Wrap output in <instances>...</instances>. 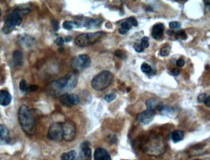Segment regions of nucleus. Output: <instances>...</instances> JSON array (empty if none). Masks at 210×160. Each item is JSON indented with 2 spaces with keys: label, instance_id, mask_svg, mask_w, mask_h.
<instances>
[{
  "label": "nucleus",
  "instance_id": "nucleus-15",
  "mask_svg": "<svg viewBox=\"0 0 210 160\" xmlns=\"http://www.w3.org/2000/svg\"><path fill=\"white\" fill-rule=\"evenodd\" d=\"M12 100L11 95L5 90L0 91V105L7 106L10 104Z\"/></svg>",
  "mask_w": 210,
  "mask_h": 160
},
{
  "label": "nucleus",
  "instance_id": "nucleus-10",
  "mask_svg": "<svg viewBox=\"0 0 210 160\" xmlns=\"http://www.w3.org/2000/svg\"><path fill=\"white\" fill-rule=\"evenodd\" d=\"M89 143L87 141L82 143L81 145L80 156L81 160H91V150L89 146Z\"/></svg>",
  "mask_w": 210,
  "mask_h": 160
},
{
  "label": "nucleus",
  "instance_id": "nucleus-30",
  "mask_svg": "<svg viewBox=\"0 0 210 160\" xmlns=\"http://www.w3.org/2000/svg\"><path fill=\"white\" fill-rule=\"evenodd\" d=\"M126 21L131 25V26H134V27H137L138 25V22L136 20V19H135V18L134 17H131L129 18L128 19H127Z\"/></svg>",
  "mask_w": 210,
  "mask_h": 160
},
{
  "label": "nucleus",
  "instance_id": "nucleus-40",
  "mask_svg": "<svg viewBox=\"0 0 210 160\" xmlns=\"http://www.w3.org/2000/svg\"><path fill=\"white\" fill-rule=\"evenodd\" d=\"M204 103L208 107H210V96H208L206 98V99L204 101Z\"/></svg>",
  "mask_w": 210,
  "mask_h": 160
},
{
  "label": "nucleus",
  "instance_id": "nucleus-3",
  "mask_svg": "<svg viewBox=\"0 0 210 160\" xmlns=\"http://www.w3.org/2000/svg\"><path fill=\"white\" fill-rule=\"evenodd\" d=\"M113 80V74L107 70H104L96 75L91 81L92 88L97 91L104 90L112 83Z\"/></svg>",
  "mask_w": 210,
  "mask_h": 160
},
{
  "label": "nucleus",
  "instance_id": "nucleus-36",
  "mask_svg": "<svg viewBox=\"0 0 210 160\" xmlns=\"http://www.w3.org/2000/svg\"><path fill=\"white\" fill-rule=\"evenodd\" d=\"M52 24H53V29L55 31H57L59 29V22L57 21H52Z\"/></svg>",
  "mask_w": 210,
  "mask_h": 160
},
{
  "label": "nucleus",
  "instance_id": "nucleus-14",
  "mask_svg": "<svg viewBox=\"0 0 210 160\" xmlns=\"http://www.w3.org/2000/svg\"><path fill=\"white\" fill-rule=\"evenodd\" d=\"M18 40L20 45L25 47L31 46L35 41V38L27 34H23L22 35H20V38L18 39Z\"/></svg>",
  "mask_w": 210,
  "mask_h": 160
},
{
  "label": "nucleus",
  "instance_id": "nucleus-19",
  "mask_svg": "<svg viewBox=\"0 0 210 160\" xmlns=\"http://www.w3.org/2000/svg\"><path fill=\"white\" fill-rule=\"evenodd\" d=\"M67 100L69 104L71 105H76L80 103V98L79 97L75 94H68Z\"/></svg>",
  "mask_w": 210,
  "mask_h": 160
},
{
  "label": "nucleus",
  "instance_id": "nucleus-35",
  "mask_svg": "<svg viewBox=\"0 0 210 160\" xmlns=\"http://www.w3.org/2000/svg\"><path fill=\"white\" fill-rule=\"evenodd\" d=\"M54 43L57 45V46H62L64 45V39L62 38V37H59L57 38L55 41H54Z\"/></svg>",
  "mask_w": 210,
  "mask_h": 160
},
{
  "label": "nucleus",
  "instance_id": "nucleus-26",
  "mask_svg": "<svg viewBox=\"0 0 210 160\" xmlns=\"http://www.w3.org/2000/svg\"><path fill=\"white\" fill-rule=\"evenodd\" d=\"M19 88L22 91H27L28 90L29 88L26 80H22L19 83Z\"/></svg>",
  "mask_w": 210,
  "mask_h": 160
},
{
  "label": "nucleus",
  "instance_id": "nucleus-41",
  "mask_svg": "<svg viewBox=\"0 0 210 160\" xmlns=\"http://www.w3.org/2000/svg\"><path fill=\"white\" fill-rule=\"evenodd\" d=\"M118 32H119V33L121 34V35H125V34H126V33L128 32V31H126V30H125V29H123L120 28V29H119V30H118Z\"/></svg>",
  "mask_w": 210,
  "mask_h": 160
},
{
  "label": "nucleus",
  "instance_id": "nucleus-43",
  "mask_svg": "<svg viewBox=\"0 0 210 160\" xmlns=\"http://www.w3.org/2000/svg\"><path fill=\"white\" fill-rule=\"evenodd\" d=\"M195 160H201V159H195Z\"/></svg>",
  "mask_w": 210,
  "mask_h": 160
},
{
  "label": "nucleus",
  "instance_id": "nucleus-39",
  "mask_svg": "<svg viewBox=\"0 0 210 160\" xmlns=\"http://www.w3.org/2000/svg\"><path fill=\"white\" fill-rule=\"evenodd\" d=\"M29 88L30 91L34 92V91H36L38 89V86L37 84H33V85H31Z\"/></svg>",
  "mask_w": 210,
  "mask_h": 160
},
{
  "label": "nucleus",
  "instance_id": "nucleus-6",
  "mask_svg": "<svg viewBox=\"0 0 210 160\" xmlns=\"http://www.w3.org/2000/svg\"><path fill=\"white\" fill-rule=\"evenodd\" d=\"M91 60L87 54H80L71 60L72 67L77 71H83L89 67Z\"/></svg>",
  "mask_w": 210,
  "mask_h": 160
},
{
  "label": "nucleus",
  "instance_id": "nucleus-31",
  "mask_svg": "<svg viewBox=\"0 0 210 160\" xmlns=\"http://www.w3.org/2000/svg\"><path fill=\"white\" fill-rule=\"evenodd\" d=\"M131 27H132V26L127 21L123 22L121 25V28L126 30L128 32L131 29Z\"/></svg>",
  "mask_w": 210,
  "mask_h": 160
},
{
  "label": "nucleus",
  "instance_id": "nucleus-42",
  "mask_svg": "<svg viewBox=\"0 0 210 160\" xmlns=\"http://www.w3.org/2000/svg\"><path fill=\"white\" fill-rule=\"evenodd\" d=\"M65 41H66L67 43H69V42H70V41H71V40H72V37H71L70 36H67V37H65Z\"/></svg>",
  "mask_w": 210,
  "mask_h": 160
},
{
  "label": "nucleus",
  "instance_id": "nucleus-25",
  "mask_svg": "<svg viewBox=\"0 0 210 160\" xmlns=\"http://www.w3.org/2000/svg\"><path fill=\"white\" fill-rule=\"evenodd\" d=\"M140 45L141 46V47L145 49L146 48H147L149 46V38L148 37H144L142 38L141 40V42L140 43Z\"/></svg>",
  "mask_w": 210,
  "mask_h": 160
},
{
  "label": "nucleus",
  "instance_id": "nucleus-28",
  "mask_svg": "<svg viewBox=\"0 0 210 160\" xmlns=\"http://www.w3.org/2000/svg\"><path fill=\"white\" fill-rule=\"evenodd\" d=\"M169 28L171 30H174V29H178L179 28H180L181 27V24L179 22H176V21H172L171 22L169 23Z\"/></svg>",
  "mask_w": 210,
  "mask_h": 160
},
{
  "label": "nucleus",
  "instance_id": "nucleus-23",
  "mask_svg": "<svg viewBox=\"0 0 210 160\" xmlns=\"http://www.w3.org/2000/svg\"><path fill=\"white\" fill-rule=\"evenodd\" d=\"M141 69L143 73H146V74H149L152 72V67L149 64H147L146 63H143L141 65Z\"/></svg>",
  "mask_w": 210,
  "mask_h": 160
},
{
  "label": "nucleus",
  "instance_id": "nucleus-34",
  "mask_svg": "<svg viewBox=\"0 0 210 160\" xmlns=\"http://www.w3.org/2000/svg\"><path fill=\"white\" fill-rule=\"evenodd\" d=\"M207 97L206 94L205 93H202L198 95V97H197V100L199 102H203L204 101V100L206 99V98Z\"/></svg>",
  "mask_w": 210,
  "mask_h": 160
},
{
  "label": "nucleus",
  "instance_id": "nucleus-29",
  "mask_svg": "<svg viewBox=\"0 0 210 160\" xmlns=\"http://www.w3.org/2000/svg\"><path fill=\"white\" fill-rule=\"evenodd\" d=\"M115 56L120 59H126V54L121 50H120V49H118L117 51H115Z\"/></svg>",
  "mask_w": 210,
  "mask_h": 160
},
{
  "label": "nucleus",
  "instance_id": "nucleus-18",
  "mask_svg": "<svg viewBox=\"0 0 210 160\" xmlns=\"http://www.w3.org/2000/svg\"><path fill=\"white\" fill-rule=\"evenodd\" d=\"M76 155V151L74 150H71L70 151L62 153L61 156V158L62 160H75Z\"/></svg>",
  "mask_w": 210,
  "mask_h": 160
},
{
  "label": "nucleus",
  "instance_id": "nucleus-24",
  "mask_svg": "<svg viewBox=\"0 0 210 160\" xmlns=\"http://www.w3.org/2000/svg\"><path fill=\"white\" fill-rule=\"evenodd\" d=\"M171 51V47L169 46H165L163 48H161L160 51V55L163 56V57H165V56H168L169 54Z\"/></svg>",
  "mask_w": 210,
  "mask_h": 160
},
{
  "label": "nucleus",
  "instance_id": "nucleus-13",
  "mask_svg": "<svg viewBox=\"0 0 210 160\" xmlns=\"http://www.w3.org/2000/svg\"><path fill=\"white\" fill-rule=\"evenodd\" d=\"M10 140V132L8 127L3 124H0V143H7Z\"/></svg>",
  "mask_w": 210,
  "mask_h": 160
},
{
  "label": "nucleus",
  "instance_id": "nucleus-22",
  "mask_svg": "<svg viewBox=\"0 0 210 160\" xmlns=\"http://www.w3.org/2000/svg\"><path fill=\"white\" fill-rule=\"evenodd\" d=\"M67 97H68V94L67 93H65L63 95H62L60 97V102L61 103V104L65 107H71V105L69 104L68 100H67Z\"/></svg>",
  "mask_w": 210,
  "mask_h": 160
},
{
  "label": "nucleus",
  "instance_id": "nucleus-17",
  "mask_svg": "<svg viewBox=\"0 0 210 160\" xmlns=\"http://www.w3.org/2000/svg\"><path fill=\"white\" fill-rule=\"evenodd\" d=\"M13 60L16 65H21L23 64V55L21 51H16L13 53Z\"/></svg>",
  "mask_w": 210,
  "mask_h": 160
},
{
  "label": "nucleus",
  "instance_id": "nucleus-5",
  "mask_svg": "<svg viewBox=\"0 0 210 160\" xmlns=\"http://www.w3.org/2000/svg\"><path fill=\"white\" fill-rule=\"evenodd\" d=\"M22 10H18L10 14L5 20L3 27V31L5 33L8 34L14 30L16 26H19L22 23L21 16L24 15Z\"/></svg>",
  "mask_w": 210,
  "mask_h": 160
},
{
  "label": "nucleus",
  "instance_id": "nucleus-1",
  "mask_svg": "<svg viewBox=\"0 0 210 160\" xmlns=\"http://www.w3.org/2000/svg\"><path fill=\"white\" fill-rule=\"evenodd\" d=\"M18 119L22 129L26 134L31 135L35 133V121L27 105H22L20 107L18 111Z\"/></svg>",
  "mask_w": 210,
  "mask_h": 160
},
{
  "label": "nucleus",
  "instance_id": "nucleus-7",
  "mask_svg": "<svg viewBox=\"0 0 210 160\" xmlns=\"http://www.w3.org/2000/svg\"><path fill=\"white\" fill-rule=\"evenodd\" d=\"M48 138L53 141H61L63 139V129L62 123H53L48 130Z\"/></svg>",
  "mask_w": 210,
  "mask_h": 160
},
{
  "label": "nucleus",
  "instance_id": "nucleus-37",
  "mask_svg": "<svg viewBox=\"0 0 210 160\" xmlns=\"http://www.w3.org/2000/svg\"><path fill=\"white\" fill-rule=\"evenodd\" d=\"M176 65L177 67H182L184 65H185V62L183 59H179L177 60L176 62Z\"/></svg>",
  "mask_w": 210,
  "mask_h": 160
},
{
  "label": "nucleus",
  "instance_id": "nucleus-11",
  "mask_svg": "<svg viewBox=\"0 0 210 160\" xmlns=\"http://www.w3.org/2000/svg\"><path fill=\"white\" fill-rule=\"evenodd\" d=\"M94 160H112L109 152L104 148H97L94 154Z\"/></svg>",
  "mask_w": 210,
  "mask_h": 160
},
{
  "label": "nucleus",
  "instance_id": "nucleus-27",
  "mask_svg": "<svg viewBox=\"0 0 210 160\" xmlns=\"http://www.w3.org/2000/svg\"><path fill=\"white\" fill-rule=\"evenodd\" d=\"M116 97H117V94L114 92H112V93H110L109 94L106 95L104 97V99L107 102H110L113 101V100H115L116 99Z\"/></svg>",
  "mask_w": 210,
  "mask_h": 160
},
{
  "label": "nucleus",
  "instance_id": "nucleus-9",
  "mask_svg": "<svg viewBox=\"0 0 210 160\" xmlns=\"http://www.w3.org/2000/svg\"><path fill=\"white\" fill-rule=\"evenodd\" d=\"M155 115V111L147 110L143 111L136 116V121L140 124L147 125L152 121Z\"/></svg>",
  "mask_w": 210,
  "mask_h": 160
},
{
  "label": "nucleus",
  "instance_id": "nucleus-32",
  "mask_svg": "<svg viewBox=\"0 0 210 160\" xmlns=\"http://www.w3.org/2000/svg\"><path fill=\"white\" fill-rule=\"evenodd\" d=\"M176 35L178 37L180 38L182 40H186L187 39V35H186V34L184 30H180V31L177 32L176 33Z\"/></svg>",
  "mask_w": 210,
  "mask_h": 160
},
{
  "label": "nucleus",
  "instance_id": "nucleus-38",
  "mask_svg": "<svg viewBox=\"0 0 210 160\" xmlns=\"http://www.w3.org/2000/svg\"><path fill=\"white\" fill-rule=\"evenodd\" d=\"M179 73H180V70L177 68H173L171 71V74L174 76H177L179 75Z\"/></svg>",
  "mask_w": 210,
  "mask_h": 160
},
{
  "label": "nucleus",
  "instance_id": "nucleus-20",
  "mask_svg": "<svg viewBox=\"0 0 210 160\" xmlns=\"http://www.w3.org/2000/svg\"><path fill=\"white\" fill-rule=\"evenodd\" d=\"M157 100L154 98H150V99H148L145 102L147 110H155V107L157 105Z\"/></svg>",
  "mask_w": 210,
  "mask_h": 160
},
{
  "label": "nucleus",
  "instance_id": "nucleus-4",
  "mask_svg": "<svg viewBox=\"0 0 210 160\" xmlns=\"http://www.w3.org/2000/svg\"><path fill=\"white\" fill-rule=\"evenodd\" d=\"M105 36L104 32L82 33L76 37L75 43L79 47H88L99 42Z\"/></svg>",
  "mask_w": 210,
  "mask_h": 160
},
{
  "label": "nucleus",
  "instance_id": "nucleus-33",
  "mask_svg": "<svg viewBox=\"0 0 210 160\" xmlns=\"http://www.w3.org/2000/svg\"><path fill=\"white\" fill-rule=\"evenodd\" d=\"M134 50L137 52V53H142L144 51V49L141 47V46L140 45V44H137V43H135L133 46Z\"/></svg>",
  "mask_w": 210,
  "mask_h": 160
},
{
  "label": "nucleus",
  "instance_id": "nucleus-2",
  "mask_svg": "<svg viewBox=\"0 0 210 160\" xmlns=\"http://www.w3.org/2000/svg\"><path fill=\"white\" fill-rule=\"evenodd\" d=\"M78 78L72 72L67 74L65 77L61 78L51 83L50 86L54 91L67 92L72 90L77 84Z\"/></svg>",
  "mask_w": 210,
  "mask_h": 160
},
{
  "label": "nucleus",
  "instance_id": "nucleus-12",
  "mask_svg": "<svg viewBox=\"0 0 210 160\" xmlns=\"http://www.w3.org/2000/svg\"><path fill=\"white\" fill-rule=\"evenodd\" d=\"M164 30V27L163 24L160 23V24H155L152 28V37L156 40H160L163 35Z\"/></svg>",
  "mask_w": 210,
  "mask_h": 160
},
{
  "label": "nucleus",
  "instance_id": "nucleus-8",
  "mask_svg": "<svg viewBox=\"0 0 210 160\" xmlns=\"http://www.w3.org/2000/svg\"><path fill=\"white\" fill-rule=\"evenodd\" d=\"M63 139L67 142L72 141L76 135V127L74 123L67 120L62 123Z\"/></svg>",
  "mask_w": 210,
  "mask_h": 160
},
{
  "label": "nucleus",
  "instance_id": "nucleus-21",
  "mask_svg": "<svg viewBox=\"0 0 210 160\" xmlns=\"http://www.w3.org/2000/svg\"><path fill=\"white\" fill-rule=\"evenodd\" d=\"M78 27L77 23L73 21H65L63 23V27L67 30H70L74 28H77Z\"/></svg>",
  "mask_w": 210,
  "mask_h": 160
},
{
  "label": "nucleus",
  "instance_id": "nucleus-16",
  "mask_svg": "<svg viewBox=\"0 0 210 160\" xmlns=\"http://www.w3.org/2000/svg\"><path fill=\"white\" fill-rule=\"evenodd\" d=\"M184 133L183 131L179 130H175L171 134V138L174 143H177L183 140Z\"/></svg>",
  "mask_w": 210,
  "mask_h": 160
}]
</instances>
